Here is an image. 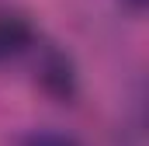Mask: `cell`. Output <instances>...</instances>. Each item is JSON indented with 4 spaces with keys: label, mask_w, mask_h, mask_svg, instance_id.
<instances>
[{
    "label": "cell",
    "mask_w": 149,
    "mask_h": 146,
    "mask_svg": "<svg viewBox=\"0 0 149 146\" xmlns=\"http://www.w3.org/2000/svg\"><path fill=\"white\" fill-rule=\"evenodd\" d=\"M132 4H135V7H142V4H146V0H132Z\"/></svg>",
    "instance_id": "277c9868"
},
{
    "label": "cell",
    "mask_w": 149,
    "mask_h": 146,
    "mask_svg": "<svg viewBox=\"0 0 149 146\" xmlns=\"http://www.w3.org/2000/svg\"><path fill=\"white\" fill-rule=\"evenodd\" d=\"M35 42L31 32V21L21 14V11H10V7H0V63L24 52L28 45Z\"/></svg>",
    "instance_id": "6da1fadb"
},
{
    "label": "cell",
    "mask_w": 149,
    "mask_h": 146,
    "mask_svg": "<svg viewBox=\"0 0 149 146\" xmlns=\"http://www.w3.org/2000/svg\"><path fill=\"white\" fill-rule=\"evenodd\" d=\"M38 80H42V87H45L49 94H56V98H70L76 91L73 63H70L63 52H56V49H49L45 59L38 63Z\"/></svg>",
    "instance_id": "7a4b0ae2"
},
{
    "label": "cell",
    "mask_w": 149,
    "mask_h": 146,
    "mask_svg": "<svg viewBox=\"0 0 149 146\" xmlns=\"http://www.w3.org/2000/svg\"><path fill=\"white\" fill-rule=\"evenodd\" d=\"M24 146H80L73 136H66V132H31Z\"/></svg>",
    "instance_id": "3957f363"
}]
</instances>
